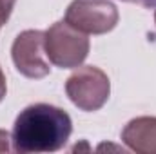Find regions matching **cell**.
<instances>
[{
	"instance_id": "obj_5",
	"label": "cell",
	"mask_w": 156,
	"mask_h": 154,
	"mask_svg": "<svg viewBox=\"0 0 156 154\" xmlns=\"http://www.w3.org/2000/svg\"><path fill=\"white\" fill-rule=\"evenodd\" d=\"M16 71L26 78L38 80L49 75L51 67L45 60V33L38 29L22 31L11 47Z\"/></svg>"
},
{
	"instance_id": "obj_10",
	"label": "cell",
	"mask_w": 156,
	"mask_h": 154,
	"mask_svg": "<svg viewBox=\"0 0 156 154\" xmlns=\"http://www.w3.org/2000/svg\"><path fill=\"white\" fill-rule=\"evenodd\" d=\"M5 91H7V85H5V76H4L2 67H0V102H2V100H4V96H5Z\"/></svg>"
},
{
	"instance_id": "obj_9",
	"label": "cell",
	"mask_w": 156,
	"mask_h": 154,
	"mask_svg": "<svg viewBox=\"0 0 156 154\" xmlns=\"http://www.w3.org/2000/svg\"><path fill=\"white\" fill-rule=\"evenodd\" d=\"M122 2H129V4H140L144 7H154L156 0H122Z\"/></svg>"
},
{
	"instance_id": "obj_2",
	"label": "cell",
	"mask_w": 156,
	"mask_h": 154,
	"mask_svg": "<svg viewBox=\"0 0 156 154\" xmlns=\"http://www.w3.org/2000/svg\"><path fill=\"white\" fill-rule=\"evenodd\" d=\"M45 54L56 67H80L89 54V38L66 20L56 22L45 31Z\"/></svg>"
},
{
	"instance_id": "obj_1",
	"label": "cell",
	"mask_w": 156,
	"mask_h": 154,
	"mask_svg": "<svg viewBox=\"0 0 156 154\" xmlns=\"http://www.w3.org/2000/svg\"><path fill=\"white\" fill-rule=\"evenodd\" d=\"M73 132L71 116L64 109L35 103L16 116L13 125V151L22 154L56 152L64 149Z\"/></svg>"
},
{
	"instance_id": "obj_8",
	"label": "cell",
	"mask_w": 156,
	"mask_h": 154,
	"mask_svg": "<svg viewBox=\"0 0 156 154\" xmlns=\"http://www.w3.org/2000/svg\"><path fill=\"white\" fill-rule=\"evenodd\" d=\"M9 142H11V134H9L7 131H0V154L11 151Z\"/></svg>"
},
{
	"instance_id": "obj_3",
	"label": "cell",
	"mask_w": 156,
	"mask_h": 154,
	"mask_svg": "<svg viewBox=\"0 0 156 154\" xmlns=\"http://www.w3.org/2000/svg\"><path fill=\"white\" fill-rule=\"evenodd\" d=\"M66 93L78 109L93 113L102 109L109 100L111 83L102 69L94 65H83V67H78L67 78Z\"/></svg>"
},
{
	"instance_id": "obj_6",
	"label": "cell",
	"mask_w": 156,
	"mask_h": 154,
	"mask_svg": "<svg viewBox=\"0 0 156 154\" xmlns=\"http://www.w3.org/2000/svg\"><path fill=\"white\" fill-rule=\"evenodd\" d=\"M122 142L134 152L156 154V116L131 120L122 131Z\"/></svg>"
},
{
	"instance_id": "obj_7",
	"label": "cell",
	"mask_w": 156,
	"mask_h": 154,
	"mask_svg": "<svg viewBox=\"0 0 156 154\" xmlns=\"http://www.w3.org/2000/svg\"><path fill=\"white\" fill-rule=\"evenodd\" d=\"M15 4H16V0H0V27L9 20Z\"/></svg>"
},
{
	"instance_id": "obj_11",
	"label": "cell",
	"mask_w": 156,
	"mask_h": 154,
	"mask_svg": "<svg viewBox=\"0 0 156 154\" xmlns=\"http://www.w3.org/2000/svg\"><path fill=\"white\" fill-rule=\"evenodd\" d=\"M154 22H156V13H154Z\"/></svg>"
},
{
	"instance_id": "obj_4",
	"label": "cell",
	"mask_w": 156,
	"mask_h": 154,
	"mask_svg": "<svg viewBox=\"0 0 156 154\" xmlns=\"http://www.w3.org/2000/svg\"><path fill=\"white\" fill-rule=\"evenodd\" d=\"M118 9L109 0H73L66 22L85 35H105L118 24Z\"/></svg>"
}]
</instances>
